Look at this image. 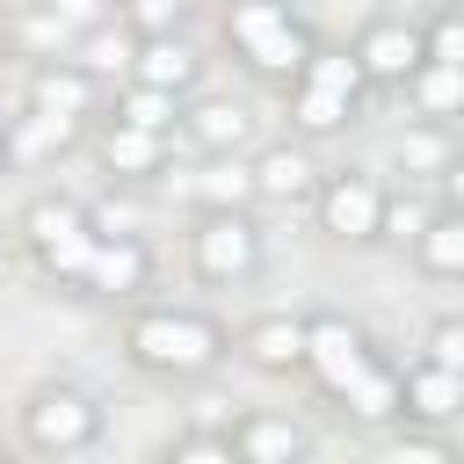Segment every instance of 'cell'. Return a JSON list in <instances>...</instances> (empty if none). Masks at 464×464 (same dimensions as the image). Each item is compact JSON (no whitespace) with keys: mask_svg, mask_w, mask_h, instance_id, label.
Wrapping results in <instances>:
<instances>
[{"mask_svg":"<svg viewBox=\"0 0 464 464\" xmlns=\"http://www.w3.org/2000/svg\"><path fill=\"white\" fill-rule=\"evenodd\" d=\"M457 464H464V457H457Z\"/></svg>","mask_w":464,"mask_h":464,"instance_id":"74e56055","label":"cell"},{"mask_svg":"<svg viewBox=\"0 0 464 464\" xmlns=\"http://www.w3.org/2000/svg\"><path fill=\"white\" fill-rule=\"evenodd\" d=\"M348 58H355V72H362L370 94H399V87L413 80V65H420V22H406V14H370V22L355 29Z\"/></svg>","mask_w":464,"mask_h":464,"instance_id":"9c48e42d","label":"cell"},{"mask_svg":"<svg viewBox=\"0 0 464 464\" xmlns=\"http://www.w3.org/2000/svg\"><path fill=\"white\" fill-rule=\"evenodd\" d=\"M312 225H319L334 246H377V239H384V181L362 174V167H334V174H319Z\"/></svg>","mask_w":464,"mask_h":464,"instance_id":"52a82bcc","label":"cell"},{"mask_svg":"<svg viewBox=\"0 0 464 464\" xmlns=\"http://www.w3.org/2000/svg\"><path fill=\"white\" fill-rule=\"evenodd\" d=\"M457 152H464V145H457V130H442V123H406V130H399V145H392V167H399L406 181H442Z\"/></svg>","mask_w":464,"mask_h":464,"instance_id":"7402d4cb","label":"cell"},{"mask_svg":"<svg viewBox=\"0 0 464 464\" xmlns=\"http://www.w3.org/2000/svg\"><path fill=\"white\" fill-rule=\"evenodd\" d=\"M0 464H22V457H14V450H7V442H0Z\"/></svg>","mask_w":464,"mask_h":464,"instance_id":"e575fe53","label":"cell"},{"mask_svg":"<svg viewBox=\"0 0 464 464\" xmlns=\"http://www.w3.org/2000/svg\"><path fill=\"white\" fill-rule=\"evenodd\" d=\"M152 464H239V457H232V442H225L218 428H188V435H174Z\"/></svg>","mask_w":464,"mask_h":464,"instance_id":"f546056e","label":"cell"},{"mask_svg":"<svg viewBox=\"0 0 464 464\" xmlns=\"http://www.w3.org/2000/svg\"><path fill=\"white\" fill-rule=\"evenodd\" d=\"M188 196H196V210H254V167L246 160H203Z\"/></svg>","mask_w":464,"mask_h":464,"instance_id":"cb8c5ba5","label":"cell"},{"mask_svg":"<svg viewBox=\"0 0 464 464\" xmlns=\"http://www.w3.org/2000/svg\"><path fill=\"white\" fill-rule=\"evenodd\" d=\"M102 428H109V406L87 384L51 377L22 399V450H36V457H80L102 442Z\"/></svg>","mask_w":464,"mask_h":464,"instance_id":"8992f818","label":"cell"},{"mask_svg":"<svg viewBox=\"0 0 464 464\" xmlns=\"http://www.w3.org/2000/svg\"><path fill=\"white\" fill-rule=\"evenodd\" d=\"M406 254H413V268H420L428 283H464V218H457V210H435L428 232H420Z\"/></svg>","mask_w":464,"mask_h":464,"instance_id":"603a6c76","label":"cell"},{"mask_svg":"<svg viewBox=\"0 0 464 464\" xmlns=\"http://www.w3.org/2000/svg\"><path fill=\"white\" fill-rule=\"evenodd\" d=\"M22 94H29V116L65 123V130H80L87 116H102V102H109V87H102L94 72H80L72 58H44V65H29Z\"/></svg>","mask_w":464,"mask_h":464,"instance_id":"30bf717a","label":"cell"},{"mask_svg":"<svg viewBox=\"0 0 464 464\" xmlns=\"http://www.w3.org/2000/svg\"><path fill=\"white\" fill-rule=\"evenodd\" d=\"M399 428H428V435H442V428H457L464 420V377L457 370H435V362H399Z\"/></svg>","mask_w":464,"mask_h":464,"instance_id":"4fadbf2b","label":"cell"},{"mask_svg":"<svg viewBox=\"0 0 464 464\" xmlns=\"http://www.w3.org/2000/svg\"><path fill=\"white\" fill-rule=\"evenodd\" d=\"M123 355H130V370H145V377L188 384V377H210V370L232 355V334H225L210 312H196V304H138V312L123 319Z\"/></svg>","mask_w":464,"mask_h":464,"instance_id":"6da1fadb","label":"cell"},{"mask_svg":"<svg viewBox=\"0 0 464 464\" xmlns=\"http://www.w3.org/2000/svg\"><path fill=\"white\" fill-rule=\"evenodd\" d=\"M152 290V239H94V261H87V283L80 297H102V304H138Z\"/></svg>","mask_w":464,"mask_h":464,"instance_id":"9a60e30c","label":"cell"},{"mask_svg":"<svg viewBox=\"0 0 464 464\" xmlns=\"http://www.w3.org/2000/svg\"><path fill=\"white\" fill-rule=\"evenodd\" d=\"M225 44H232V58L246 72L290 87L304 72V58H312L319 36H312V22L290 0H225Z\"/></svg>","mask_w":464,"mask_h":464,"instance_id":"277c9868","label":"cell"},{"mask_svg":"<svg viewBox=\"0 0 464 464\" xmlns=\"http://www.w3.org/2000/svg\"><path fill=\"white\" fill-rule=\"evenodd\" d=\"M268 261V232L254 210H196L188 225V276L210 283V290H239L254 283Z\"/></svg>","mask_w":464,"mask_h":464,"instance_id":"5b68a950","label":"cell"},{"mask_svg":"<svg viewBox=\"0 0 464 464\" xmlns=\"http://www.w3.org/2000/svg\"><path fill=\"white\" fill-rule=\"evenodd\" d=\"M399 94H406L413 123H442V130H457V123H464V72H457V65L420 58V65H413V80H406Z\"/></svg>","mask_w":464,"mask_h":464,"instance_id":"44dd1931","label":"cell"},{"mask_svg":"<svg viewBox=\"0 0 464 464\" xmlns=\"http://www.w3.org/2000/svg\"><path fill=\"white\" fill-rule=\"evenodd\" d=\"M420 362H435V370H457V377H464V312L428 319V334H420Z\"/></svg>","mask_w":464,"mask_h":464,"instance_id":"f1b7e54d","label":"cell"},{"mask_svg":"<svg viewBox=\"0 0 464 464\" xmlns=\"http://www.w3.org/2000/svg\"><path fill=\"white\" fill-rule=\"evenodd\" d=\"M246 167H254V203H312L319 196V174H326L304 138H276Z\"/></svg>","mask_w":464,"mask_h":464,"instance_id":"ac0fdd59","label":"cell"},{"mask_svg":"<svg viewBox=\"0 0 464 464\" xmlns=\"http://www.w3.org/2000/svg\"><path fill=\"white\" fill-rule=\"evenodd\" d=\"M232 348L261 377H304V312H254L232 334Z\"/></svg>","mask_w":464,"mask_h":464,"instance_id":"2e32d148","label":"cell"},{"mask_svg":"<svg viewBox=\"0 0 464 464\" xmlns=\"http://www.w3.org/2000/svg\"><path fill=\"white\" fill-rule=\"evenodd\" d=\"M174 7H210V0H174Z\"/></svg>","mask_w":464,"mask_h":464,"instance_id":"d590c367","label":"cell"},{"mask_svg":"<svg viewBox=\"0 0 464 464\" xmlns=\"http://www.w3.org/2000/svg\"><path fill=\"white\" fill-rule=\"evenodd\" d=\"M14 239H22V254L36 261V276H44V283H58V290H72V297H80L87 261H94V239H102L80 196H58V188L29 196V203H22V218H14Z\"/></svg>","mask_w":464,"mask_h":464,"instance_id":"7a4b0ae2","label":"cell"},{"mask_svg":"<svg viewBox=\"0 0 464 464\" xmlns=\"http://www.w3.org/2000/svg\"><path fill=\"white\" fill-rule=\"evenodd\" d=\"M384 348L348 319V312H304V377L334 399L341 384H355L370 362H377Z\"/></svg>","mask_w":464,"mask_h":464,"instance_id":"ba28073f","label":"cell"},{"mask_svg":"<svg viewBox=\"0 0 464 464\" xmlns=\"http://www.w3.org/2000/svg\"><path fill=\"white\" fill-rule=\"evenodd\" d=\"M181 138L203 160H239V145L254 138V109L239 94H188L181 102Z\"/></svg>","mask_w":464,"mask_h":464,"instance_id":"e0dca14e","label":"cell"},{"mask_svg":"<svg viewBox=\"0 0 464 464\" xmlns=\"http://www.w3.org/2000/svg\"><path fill=\"white\" fill-rule=\"evenodd\" d=\"M116 14H123V22H145V29H160V22L174 14V0H116Z\"/></svg>","mask_w":464,"mask_h":464,"instance_id":"1f68e13d","label":"cell"},{"mask_svg":"<svg viewBox=\"0 0 464 464\" xmlns=\"http://www.w3.org/2000/svg\"><path fill=\"white\" fill-rule=\"evenodd\" d=\"M435 210H442V203H420V196H406V188H399V196L384 188V239H377V246H413Z\"/></svg>","mask_w":464,"mask_h":464,"instance_id":"484cf974","label":"cell"},{"mask_svg":"<svg viewBox=\"0 0 464 464\" xmlns=\"http://www.w3.org/2000/svg\"><path fill=\"white\" fill-rule=\"evenodd\" d=\"M94 167L109 174V188H152L167 167H174V138H152V130H130L116 116H102L94 130Z\"/></svg>","mask_w":464,"mask_h":464,"instance_id":"8fae6325","label":"cell"},{"mask_svg":"<svg viewBox=\"0 0 464 464\" xmlns=\"http://www.w3.org/2000/svg\"><path fill=\"white\" fill-rule=\"evenodd\" d=\"M334 406H341L355 428H399V420H406V413H399V362H392V355H377L355 384H341V392H334Z\"/></svg>","mask_w":464,"mask_h":464,"instance_id":"ffe728a7","label":"cell"},{"mask_svg":"<svg viewBox=\"0 0 464 464\" xmlns=\"http://www.w3.org/2000/svg\"><path fill=\"white\" fill-rule=\"evenodd\" d=\"M203 51L188 44V36H174V29H145L138 36V58H130V80L138 87H160V94H174V102H188V94H203Z\"/></svg>","mask_w":464,"mask_h":464,"instance_id":"5bb4252c","label":"cell"},{"mask_svg":"<svg viewBox=\"0 0 464 464\" xmlns=\"http://www.w3.org/2000/svg\"><path fill=\"white\" fill-rule=\"evenodd\" d=\"M377 464H457V450L428 428H392V442L377 450Z\"/></svg>","mask_w":464,"mask_h":464,"instance_id":"83f0119b","label":"cell"},{"mask_svg":"<svg viewBox=\"0 0 464 464\" xmlns=\"http://www.w3.org/2000/svg\"><path fill=\"white\" fill-rule=\"evenodd\" d=\"M442 7H464V0H442Z\"/></svg>","mask_w":464,"mask_h":464,"instance_id":"8d00e7d4","label":"cell"},{"mask_svg":"<svg viewBox=\"0 0 464 464\" xmlns=\"http://www.w3.org/2000/svg\"><path fill=\"white\" fill-rule=\"evenodd\" d=\"M435 203H442V210H457V218H464V152H457V160H450V174H442V181H435Z\"/></svg>","mask_w":464,"mask_h":464,"instance_id":"4dcf8cb0","label":"cell"},{"mask_svg":"<svg viewBox=\"0 0 464 464\" xmlns=\"http://www.w3.org/2000/svg\"><path fill=\"white\" fill-rule=\"evenodd\" d=\"M7 167H14V130L0 123V174H7Z\"/></svg>","mask_w":464,"mask_h":464,"instance_id":"d6a6232c","label":"cell"},{"mask_svg":"<svg viewBox=\"0 0 464 464\" xmlns=\"http://www.w3.org/2000/svg\"><path fill=\"white\" fill-rule=\"evenodd\" d=\"M283 102H290V138L319 145V138H341V130L362 116L370 87H362L348 44H312V58H304V72L283 87Z\"/></svg>","mask_w":464,"mask_h":464,"instance_id":"3957f363","label":"cell"},{"mask_svg":"<svg viewBox=\"0 0 464 464\" xmlns=\"http://www.w3.org/2000/svg\"><path fill=\"white\" fill-rule=\"evenodd\" d=\"M138 36H145L138 22L109 14V22H87V29H72V51H65V58H72L80 72H94L102 87H109V80L123 87V80H130V58H138Z\"/></svg>","mask_w":464,"mask_h":464,"instance_id":"d6986e66","label":"cell"},{"mask_svg":"<svg viewBox=\"0 0 464 464\" xmlns=\"http://www.w3.org/2000/svg\"><path fill=\"white\" fill-rule=\"evenodd\" d=\"M225 442H232L239 464H312V457H319V435H312L297 413H268V406L239 413V420L225 428Z\"/></svg>","mask_w":464,"mask_h":464,"instance_id":"7c38bea8","label":"cell"},{"mask_svg":"<svg viewBox=\"0 0 464 464\" xmlns=\"http://www.w3.org/2000/svg\"><path fill=\"white\" fill-rule=\"evenodd\" d=\"M109 116H116V123H130V130H152V138H174V130H181V102H174V94H160V87H138V80H123V87H116Z\"/></svg>","mask_w":464,"mask_h":464,"instance_id":"d4e9b609","label":"cell"},{"mask_svg":"<svg viewBox=\"0 0 464 464\" xmlns=\"http://www.w3.org/2000/svg\"><path fill=\"white\" fill-rule=\"evenodd\" d=\"M0 58H14V36H7V14H0Z\"/></svg>","mask_w":464,"mask_h":464,"instance_id":"836d02e7","label":"cell"},{"mask_svg":"<svg viewBox=\"0 0 464 464\" xmlns=\"http://www.w3.org/2000/svg\"><path fill=\"white\" fill-rule=\"evenodd\" d=\"M420 58L464 72V7H435V14L420 22Z\"/></svg>","mask_w":464,"mask_h":464,"instance_id":"4316f807","label":"cell"}]
</instances>
